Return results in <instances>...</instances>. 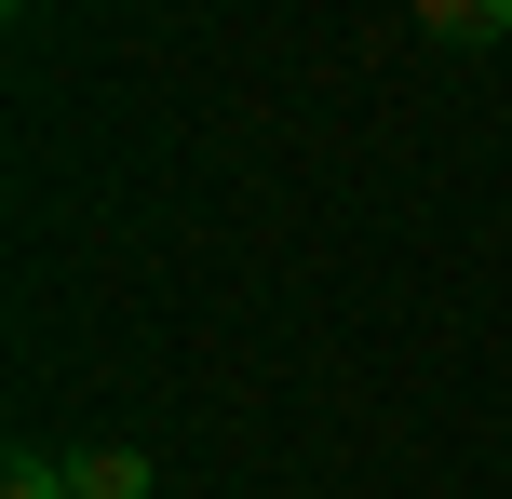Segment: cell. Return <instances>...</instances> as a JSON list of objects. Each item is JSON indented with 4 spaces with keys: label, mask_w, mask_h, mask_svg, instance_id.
<instances>
[{
    "label": "cell",
    "mask_w": 512,
    "mask_h": 499,
    "mask_svg": "<svg viewBox=\"0 0 512 499\" xmlns=\"http://www.w3.org/2000/svg\"><path fill=\"white\" fill-rule=\"evenodd\" d=\"M0 499H68V459H54V446H14V459H0Z\"/></svg>",
    "instance_id": "cell-3"
},
{
    "label": "cell",
    "mask_w": 512,
    "mask_h": 499,
    "mask_svg": "<svg viewBox=\"0 0 512 499\" xmlns=\"http://www.w3.org/2000/svg\"><path fill=\"white\" fill-rule=\"evenodd\" d=\"M149 446H68V499H149Z\"/></svg>",
    "instance_id": "cell-2"
},
{
    "label": "cell",
    "mask_w": 512,
    "mask_h": 499,
    "mask_svg": "<svg viewBox=\"0 0 512 499\" xmlns=\"http://www.w3.org/2000/svg\"><path fill=\"white\" fill-rule=\"evenodd\" d=\"M418 41L432 54H486V41H512V0H418Z\"/></svg>",
    "instance_id": "cell-1"
}]
</instances>
